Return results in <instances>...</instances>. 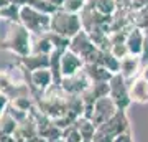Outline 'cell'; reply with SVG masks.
Wrapping results in <instances>:
<instances>
[{"instance_id":"cell-1","label":"cell","mask_w":148,"mask_h":142,"mask_svg":"<svg viewBox=\"0 0 148 142\" xmlns=\"http://www.w3.org/2000/svg\"><path fill=\"white\" fill-rule=\"evenodd\" d=\"M0 48L8 50L18 56L32 53V33L20 21L0 18Z\"/></svg>"},{"instance_id":"cell-2","label":"cell","mask_w":148,"mask_h":142,"mask_svg":"<svg viewBox=\"0 0 148 142\" xmlns=\"http://www.w3.org/2000/svg\"><path fill=\"white\" fill-rule=\"evenodd\" d=\"M82 30V21H81V15L79 13H71L66 12L63 8H58L51 15V26H49V32L58 33L61 37L71 38L74 35Z\"/></svg>"},{"instance_id":"cell-3","label":"cell","mask_w":148,"mask_h":142,"mask_svg":"<svg viewBox=\"0 0 148 142\" xmlns=\"http://www.w3.org/2000/svg\"><path fill=\"white\" fill-rule=\"evenodd\" d=\"M128 131V117L125 111L119 109L114 116L95 129L92 142H112L119 134Z\"/></svg>"},{"instance_id":"cell-4","label":"cell","mask_w":148,"mask_h":142,"mask_svg":"<svg viewBox=\"0 0 148 142\" xmlns=\"http://www.w3.org/2000/svg\"><path fill=\"white\" fill-rule=\"evenodd\" d=\"M68 50H71L77 56H81V58L84 60V64L86 63H99L101 51H102V50H99V48L95 46V43L92 42V38L89 37V33L86 32L84 28L69 40Z\"/></svg>"},{"instance_id":"cell-5","label":"cell","mask_w":148,"mask_h":142,"mask_svg":"<svg viewBox=\"0 0 148 142\" xmlns=\"http://www.w3.org/2000/svg\"><path fill=\"white\" fill-rule=\"evenodd\" d=\"M20 23L33 35H43L49 32L51 15H46L30 5H23L20 10Z\"/></svg>"},{"instance_id":"cell-6","label":"cell","mask_w":148,"mask_h":142,"mask_svg":"<svg viewBox=\"0 0 148 142\" xmlns=\"http://www.w3.org/2000/svg\"><path fill=\"white\" fill-rule=\"evenodd\" d=\"M109 98L122 111H127L128 106L132 104V99H130V94H128L127 79L120 73H115L109 81Z\"/></svg>"},{"instance_id":"cell-7","label":"cell","mask_w":148,"mask_h":142,"mask_svg":"<svg viewBox=\"0 0 148 142\" xmlns=\"http://www.w3.org/2000/svg\"><path fill=\"white\" fill-rule=\"evenodd\" d=\"M117 111H119V107L115 106V103H114L109 96H104V98L97 99L94 104H92V116H90V121L94 122L95 127H99L101 124L109 121Z\"/></svg>"},{"instance_id":"cell-8","label":"cell","mask_w":148,"mask_h":142,"mask_svg":"<svg viewBox=\"0 0 148 142\" xmlns=\"http://www.w3.org/2000/svg\"><path fill=\"white\" fill-rule=\"evenodd\" d=\"M90 84H92L90 78L86 74L84 69H81L79 73L73 74V76H66V78H63L61 79V83H59V86H61V89H63L64 93H68V94L81 96L87 88H89Z\"/></svg>"},{"instance_id":"cell-9","label":"cell","mask_w":148,"mask_h":142,"mask_svg":"<svg viewBox=\"0 0 148 142\" xmlns=\"http://www.w3.org/2000/svg\"><path fill=\"white\" fill-rule=\"evenodd\" d=\"M30 78V84L35 91H38L40 94H43L45 91H48L51 86L54 84V78H53V73L49 68H40V69H35L32 73L28 74Z\"/></svg>"},{"instance_id":"cell-10","label":"cell","mask_w":148,"mask_h":142,"mask_svg":"<svg viewBox=\"0 0 148 142\" xmlns=\"http://www.w3.org/2000/svg\"><path fill=\"white\" fill-rule=\"evenodd\" d=\"M128 94L132 103L137 104H147L148 103V81L142 78L140 74L132 78V81L128 83Z\"/></svg>"},{"instance_id":"cell-11","label":"cell","mask_w":148,"mask_h":142,"mask_svg":"<svg viewBox=\"0 0 148 142\" xmlns=\"http://www.w3.org/2000/svg\"><path fill=\"white\" fill-rule=\"evenodd\" d=\"M82 68H84V60L81 56H77L71 50H66L63 53V56H61V74H63V78L79 73Z\"/></svg>"},{"instance_id":"cell-12","label":"cell","mask_w":148,"mask_h":142,"mask_svg":"<svg viewBox=\"0 0 148 142\" xmlns=\"http://www.w3.org/2000/svg\"><path fill=\"white\" fill-rule=\"evenodd\" d=\"M140 69H142V60L140 56H135V55H127L125 58L120 60V71L119 73L127 79H132L135 76L140 74Z\"/></svg>"},{"instance_id":"cell-13","label":"cell","mask_w":148,"mask_h":142,"mask_svg":"<svg viewBox=\"0 0 148 142\" xmlns=\"http://www.w3.org/2000/svg\"><path fill=\"white\" fill-rule=\"evenodd\" d=\"M143 43H145V32H143L142 28L133 26L132 30L127 33V40H125L128 53L135 55V56H140L142 50H143Z\"/></svg>"},{"instance_id":"cell-14","label":"cell","mask_w":148,"mask_h":142,"mask_svg":"<svg viewBox=\"0 0 148 142\" xmlns=\"http://www.w3.org/2000/svg\"><path fill=\"white\" fill-rule=\"evenodd\" d=\"M82 69H84L86 74L90 78L92 83H109L110 78L114 76L109 69L104 68V66L99 64V63H86Z\"/></svg>"},{"instance_id":"cell-15","label":"cell","mask_w":148,"mask_h":142,"mask_svg":"<svg viewBox=\"0 0 148 142\" xmlns=\"http://www.w3.org/2000/svg\"><path fill=\"white\" fill-rule=\"evenodd\" d=\"M21 66L27 71H35L40 68H49V55H36V53H30L27 56L20 58Z\"/></svg>"},{"instance_id":"cell-16","label":"cell","mask_w":148,"mask_h":142,"mask_svg":"<svg viewBox=\"0 0 148 142\" xmlns=\"http://www.w3.org/2000/svg\"><path fill=\"white\" fill-rule=\"evenodd\" d=\"M54 50L53 43L48 37V32L43 33V35H36V40L32 42V53H36V55H51Z\"/></svg>"},{"instance_id":"cell-17","label":"cell","mask_w":148,"mask_h":142,"mask_svg":"<svg viewBox=\"0 0 148 142\" xmlns=\"http://www.w3.org/2000/svg\"><path fill=\"white\" fill-rule=\"evenodd\" d=\"M74 126H76V129L81 132V136H82L84 141H90V142H92V137H94L95 129H97V127L94 126V122L90 121V119H86V117L81 116L79 119H76Z\"/></svg>"},{"instance_id":"cell-18","label":"cell","mask_w":148,"mask_h":142,"mask_svg":"<svg viewBox=\"0 0 148 142\" xmlns=\"http://www.w3.org/2000/svg\"><path fill=\"white\" fill-rule=\"evenodd\" d=\"M87 3L94 7L102 15H114L117 10V0H87Z\"/></svg>"},{"instance_id":"cell-19","label":"cell","mask_w":148,"mask_h":142,"mask_svg":"<svg viewBox=\"0 0 148 142\" xmlns=\"http://www.w3.org/2000/svg\"><path fill=\"white\" fill-rule=\"evenodd\" d=\"M99 64H102L104 68H107L112 74H115V73H119V71H120V60L115 58L110 51H101Z\"/></svg>"},{"instance_id":"cell-20","label":"cell","mask_w":148,"mask_h":142,"mask_svg":"<svg viewBox=\"0 0 148 142\" xmlns=\"http://www.w3.org/2000/svg\"><path fill=\"white\" fill-rule=\"evenodd\" d=\"M16 126H18V122L7 111L0 116V136H13V132L16 131Z\"/></svg>"},{"instance_id":"cell-21","label":"cell","mask_w":148,"mask_h":142,"mask_svg":"<svg viewBox=\"0 0 148 142\" xmlns=\"http://www.w3.org/2000/svg\"><path fill=\"white\" fill-rule=\"evenodd\" d=\"M20 10L21 7L15 5V3H8L0 8V18H5L10 21H20Z\"/></svg>"},{"instance_id":"cell-22","label":"cell","mask_w":148,"mask_h":142,"mask_svg":"<svg viewBox=\"0 0 148 142\" xmlns=\"http://www.w3.org/2000/svg\"><path fill=\"white\" fill-rule=\"evenodd\" d=\"M27 5L33 7V8H36V10L43 12V13H46V15H53L54 12L58 10L54 5H51L48 0H28Z\"/></svg>"},{"instance_id":"cell-23","label":"cell","mask_w":148,"mask_h":142,"mask_svg":"<svg viewBox=\"0 0 148 142\" xmlns=\"http://www.w3.org/2000/svg\"><path fill=\"white\" fill-rule=\"evenodd\" d=\"M133 25L137 26V28H142L143 32L148 30V5L143 7L142 10L135 12V15H133Z\"/></svg>"},{"instance_id":"cell-24","label":"cell","mask_w":148,"mask_h":142,"mask_svg":"<svg viewBox=\"0 0 148 142\" xmlns=\"http://www.w3.org/2000/svg\"><path fill=\"white\" fill-rule=\"evenodd\" d=\"M64 142H82L84 139H82V136H81V132L76 129V126H69L66 127L63 131V137H61Z\"/></svg>"},{"instance_id":"cell-25","label":"cell","mask_w":148,"mask_h":142,"mask_svg":"<svg viewBox=\"0 0 148 142\" xmlns=\"http://www.w3.org/2000/svg\"><path fill=\"white\" fill-rule=\"evenodd\" d=\"M86 3H87V0H66L63 5V10L71 12V13H81Z\"/></svg>"},{"instance_id":"cell-26","label":"cell","mask_w":148,"mask_h":142,"mask_svg":"<svg viewBox=\"0 0 148 142\" xmlns=\"http://www.w3.org/2000/svg\"><path fill=\"white\" fill-rule=\"evenodd\" d=\"M109 51H110L115 58H119V60L125 58L127 55H130L125 43H114V45H110V50H109Z\"/></svg>"},{"instance_id":"cell-27","label":"cell","mask_w":148,"mask_h":142,"mask_svg":"<svg viewBox=\"0 0 148 142\" xmlns=\"http://www.w3.org/2000/svg\"><path fill=\"white\" fill-rule=\"evenodd\" d=\"M112 142H133V139H132L130 131H127V132H122V134H119V136H117Z\"/></svg>"},{"instance_id":"cell-28","label":"cell","mask_w":148,"mask_h":142,"mask_svg":"<svg viewBox=\"0 0 148 142\" xmlns=\"http://www.w3.org/2000/svg\"><path fill=\"white\" fill-rule=\"evenodd\" d=\"M8 103H10V99H8L5 94H2V93H0V116H2V114L7 111V106H8Z\"/></svg>"},{"instance_id":"cell-29","label":"cell","mask_w":148,"mask_h":142,"mask_svg":"<svg viewBox=\"0 0 148 142\" xmlns=\"http://www.w3.org/2000/svg\"><path fill=\"white\" fill-rule=\"evenodd\" d=\"M140 76L145 78L148 81V63L147 64H142V69H140Z\"/></svg>"},{"instance_id":"cell-30","label":"cell","mask_w":148,"mask_h":142,"mask_svg":"<svg viewBox=\"0 0 148 142\" xmlns=\"http://www.w3.org/2000/svg\"><path fill=\"white\" fill-rule=\"evenodd\" d=\"M48 2H49L51 5H54L56 8H63V5H64L66 0H48Z\"/></svg>"},{"instance_id":"cell-31","label":"cell","mask_w":148,"mask_h":142,"mask_svg":"<svg viewBox=\"0 0 148 142\" xmlns=\"http://www.w3.org/2000/svg\"><path fill=\"white\" fill-rule=\"evenodd\" d=\"M54 142H64L63 139H58V141H54Z\"/></svg>"},{"instance_id":"cell-32","label":"cell","mask_w":148,"mask_h":142,"mask_svg":"<svg viewBox=\"0 0 148 142\" xmlns=\"http://www.w3.org/2000/svg\"><path fill=\"white\" fill-rule=\"evenodd\" d=\"M145 35H147V37H148V30H145Z\"/></svg>"},{"instance_id":"cell-33","label":"cell","mask_w":148,"mask_h":142,"mask_svg":"<svg viewBox=\"0 0 148 142\" xmlns=\"http://www.w3.org/2000/svg\"><path fill=\"white\" fill-rule=\"evenodd\" d=\"M82 142H90V141H82Z\"/></svg>"}]
</instances>
